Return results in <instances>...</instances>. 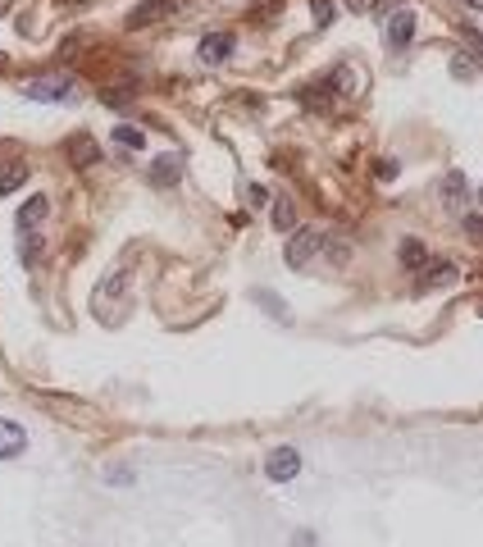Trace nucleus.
Masks as SVG:
<instances>
[{
  "label": "nucleus",
  "mask_w": 483,
  "mask_h": 547,
  "mask_svg": "<svg viewBox=\"0 0 483 547\" xmlns=\"http://www.w3.org/2000/svg\"><path fill=\"white\" fill-rule=\"evenodd\" d=\"M265 475L274 479V484H288V479H297L301 475V452L297 447H274L269 456H265Z\"/></svg>",
  "instance_id": "obj_1"
},
{
  "label": "nucleus",
  "mask_w": 483,
  "mask_h": 547,
  "mask_svg": "<svg viewBox=\"0 0 483 547\" xmlns=\"http://www.w3.org/2000/svg\"><path fill=\"white\" fill-rule=\"evenodd\" d=\"M23 96H32V101H69V96H73V78H69V73L32 78V83L23 87Z\"/></svg>",
  "instance_id": "obj_2"
},
{
  "label": "nucleus",
  "mask_w": 483,
  "mask_h": 547,
  "mask_svg": "<svg viewBox=\"0 0 483 547\" xmlns=\"http://www.w3.org/2000/svg\"><path fill=\"white\" fill-rule=\"evenodd\" d=\"M233 51H237L233 32H206V37H201V46H196L201 64H224V60H233Z\"/></svg>",
  "instance_id": "obj_3"
},
{
  "label": "nucleus",
  "mask_w": 483,
  "mask_h": 547,
  "mask_svg": "<svg viewBox=\"0 0 483 547\" xmlns=\"http://www.w3.org/2000/svg\"><path fill=\"white\" fill-rule=\"evenodd\" d=\"M452 283H456V265L452 260H429L420 269V279H415L420 292H438V288H452Z\"/></svg>",
  "instance_id": "obj_4"
},
{
  "label": "nucleus",
  "mask_w": 483,
  "mask_h": 547,
  "mask_svg": "<svg viewBox=\"0 0 483 547\" xmlns=\"http://www.w3.org/2000/svg\"><path fill=\"white\" fill-rule=\"evenodd\" d=\"M28 447V429L19 420H0V461H14Z\"/></svg>",
  "instance_id": "obj_5"
},
{
  "label": "nucleus",
  "mask_w": 483,
  "mask_h": 547,
  "mask_svg": "<svg viewBox=\"0 0 483 547\" xmlns=\"http://www.w3.org/2000/svg\"><path fill=\"white\" fill-rule=\"evenodd\" d=\"M411 37H415V14H411V10H397V14L388 19V46H392V51H406Z\"/></svg>",
  "instance_id": "obj_6"
},
{
  "label": "nucleus",
  "mask_w": 483,
  "mask_h": 547,
  "mask_svg": "<svg viewBox=\"0 0 483 547\" xmlns=\"http://www.w3.org/2000/svg\"><path fill=\"white\" fill-rule=\"evenodd\" d=\"M315 251H319V233H310V228H306V233H297V238L288 242V265H292V269H301V265H310V260H315Z\"/></svg>",
  "instance_id": "obj_7"
},
{
  "label": "nucleus",
  "mask_w": 483,
  "mask_h": 547,
  "mask_svg": "<svg viewBox=\"0 0 483 547\" xmlns=\"http://www.w3.org/2000/svg\"><path fill=\"white\" fill-rule=\"evenodd\" d=\"M46 210H51L46 197H32V201L19 210V233H37V228H42V219H46Z\"/></svg>",
  "instance_id": "obj_8"
},
{
  "label": "nucleus",
  "mask_w": 483,
  "mask_h": 547,
  "mask_svg": "<svg viewBox=\"0 0 483 547\" xmlns=\"http://www.w3.org/2000/svg\"><path fill=\"white\" fill-rule=\"evenodd\" d=\"M397 260L406 265V269H424V265H429V247H424L420 238H401V247H397Z\"/></svg>",
  "instance_id": "obj_9"
},
{
  "label": "nucleus",
  "mask_w": 483,
  "mask_h": 547,
  "mask_svg": "<svg viewBox=\"0 0 483 547\" xmlns=\"http://www.w3.org/2000/svg\"><path fill=\"white\" fill-rule=\"evenodd\" d=\"M169 10H174V0H146L142 10H133V14H128V28H146L151 19H165Z\"/></svg>",
  "instance_id": "obj_10"
},
{
  "label": "nucleus",
  "mask_w": 483,
  "mask_h": 547,
  "mask_svg": "<svg viewBox=\"0 0 483 547\" xmlns=\"http://www.w3.org/2000/svg\"><path fill=\"white\" fill-rule=\"evenodd\" d=\"M23 183H28V165H23V160L0 165V197H10V192H19Z\"/></svg>",
  "instance_id": "obj_11"
},
{
  "label": "nucleus",
  "mask_w": 483,
  "mask_h": 547,
  "mask_svg": "<svg viewBox=\"0 0 483 547\" xmlns=\"http://www.w3.org/2000/svg\"><path fill=\"white\" fill-rule=\"evenodd\" d=\"M178 169H183L178 155H160V160L151 165V178H155L160 187H174V183H178Z\"/></svg>",
  "instance_id": "obj_12"
},
{
  "label": "nucleus",
  "mask_w": 483,
  "mask_h": 547,
  "mask_svg": "<svg viewBox=\"0 0 483 547\" xmlns=\"http://www.w3.org/2000/svg\"><path fill=\"white\" fill-rule=\"evenodd\" d=\"M96 155H101V151H96V142H92V137H73V142H69V160H73L78 169L96 165Z\"/></svg>",
  "instance_id": "obj_13"
},
{
  "label": "nucleus",
  "mask_w": 483,
  "mask_h": 547,
  "mask_svg": "<svg viewBox=\"0 0 483 547\" xmlns=\"http://www.w3.org/2000/svg\"><path fill=\"white\" fill-rule=\"evenodd\" d=\"M442 206H452V210L465 206V178H461V174H447V178H442Z\"/></svg>",
  "instance_id": "obj_14"
},
{
  "label": "nucleus",
  "mask_w": 483,
  "mask_h": 547,
  "mask_svg": "<svg viewBox=\"0 0 483 547\" xmlns=\"http://www.w3.org/2000/svg\"><path fill=\"white\" fill-rule=\"evenodd\" d=\"M114 146H124V151H142L146 146V133L133 128V124H114Z\"/></svg>",
  "instance_id": "obj_15"
},
{
  "label": "nucleus",
  "mask_w": 483,
  "mask_h": 547,
  "mask_svg": "<svg viewBox=\"0 0 483 547\" xmlns=\"http://www.w3.org/2000/svg\"><path fill=\"white\" fill-rule=\"evenodd\" d=\"M292 224H297V210H292V201L283 197V201L274 206V228H278V233H292Z\"/></svg>",
  "instance_id": "obj_16"
},
{
  "label": "nucleus",
  "mask_w": 483,
  "mask_h": 547,
  "mask_svg": "<svg viewBox=\"0 0 483 547\" xmlns=\"http://www.w3.org/2000/svg\"><path fill=\"white\" fill-rule=\"evenodd\" d=\"M310 14H315V28H324L333 19V0H310Z\"/></svg>",
  "instance_id": "obj_17"
},
{
  "label": "nucleus",
  "mask_w": 483,
  "mask_h": 547,
  "mask_svg": "<svg viewBox=\"0 0 483 547\" xmlns=\"http://www.w3.org/2000/svg\"><path fill=\"white\" fill-rule=\"evenodd\" d=\"M474 69H479V60H470V55H452V73H456V78H474Z\"/></svg>",
  "instance_id": "obj_18"
},
{
  "label": "nucleus",
  "mask_w": 483,
  "mask_h": 547,
  "mask_svg": "<svg viewBox=\"0 0 483 547\" xmlns=\"http://www.w3.org/2000/svg\"><path fill=\"white\" fill-rule=\"evenodd\" d=\"M465 233L483 242V215H465Z\"/></svg>",
  "instance_id": "obj_19"
},
{
  "label": "nucleus",
  "mask_w": 483,
  "mask_h": 547,
  "mask_svg": "<svg viewBox=\"0 0 483 547\" xmlns=\"http://www.w3.org/2000/svg\"><path fill=\"white\" fill-rule=\"evenodd\" d=\"M260 306H269V310H274V315H278V320H288V306H283V301H278V297H269V292H265V297H260Z\"/></svg>",
  "instance_id": "obj_20"
},
{
  "label": "nucleus",
  "mask_w": 483,
  "mask_h": 547,
  "mask_svg": "<svg viewBox=\"0 0 483 547\" xmlns=\"http://www.w3.org/2000/svg\"><path fill=\"white\" fill-rule=\"evenodd\" d=\"M292 547H315V534H310V529H301V534H292Z\"/></svg>",
  "instance_id": "obj_21"
},
{
  "label": "nucleus",
  "mask_w": 483,
  "mask_h": 547,
  "mask_svg": "<svg viewBox=\"0 0 483 547\" xmlns=\"http://www.w3.org/2000/svg\"><path fill=\"white\" fill-rule=\"evenodd\" d=\"M269 201V187H251V206H265Z\"/></svg>",
  "instance_id": "obj_22"
},
{
  "label": "nucleus",
  "mask_w": 483,
  "mask_h": 547,
  "mask_svg": "<svg viewBox=\"0 0 483 547\" xmlns=\"http://www.w3.org/2000/svg\"><path fill=\"white\" fill-rule=\"evenodd\" d=\"M351 10H370V0H351Z\"/></svg>",
  "instance_id": "obj_23"
},
{
  "label": "nucleus",
  "mask_w": 483,
  "mask_h": 547,
  "mask_svg": "<svg viewBox=\"0 0 483 547\" xmlns=\"http://www.w3.org/2000/svg\"><path fill=\"white\" fill-rule=\"evenodd\" d=\"M465 5H470V10H483V0H465Z\"/></svg>",
  "instance_id": "obj_24"
},
{
  "label": "nucleus",
  "mask_w": 483,
  "mask_h": 547,
  "mask_svg": "<svg viewBox=\"0 0 483 547\" xmlns=\"http://www.w3.org/2000/svg\"><path fill=\"white\" fill-rule=\"evenodd\" d=\"M479 201H483V187H479Z\"/></svg>",
  "instance_id": "obj_25"
},
{
  "label": "nucleus",
  "mask_w": 483,
  "mask_h": 547,
  "mask_svg": "<svg viewBox=\"0 0 483 547\" xmlns=\"http://www.w3.org/2000/svg\"><path fill=\"white\" fill-rule=\"evenodd\" d=\"M0 64H5V55H0Z\"/></svg>",
  "instance_id": "obj_26"
}]
</instances>
